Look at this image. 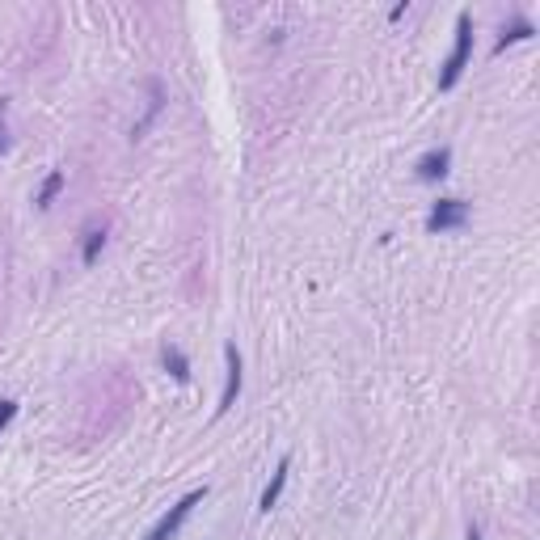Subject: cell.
I'll use <instances>...</instances> for the list:
<instances>
[{
    "label": "cell",
    "mask_w": 540,
    "mask_h": 540,
    "mask_svg": "<svg viewBox=\"0 0 540 540\" xmlns=\"http://www.w3.org/2000/svg\"><path fill=\"white\" fill-rule=\"evenodd\" d=\"M469 59H473V17L460 13L456 17V42H452V51H447V59H444V72H439V93L456 89V81L465 76V68H469Z\"/></svg>",
    "instance_id": "1"
},
{
    "label": "cell",
    "mask_w": 540,
    "mask_h": 540,
    "mask_svg": "<svg viewBox=\"0 0 540 540\" xmlns=\"http://www.w3.org/2000/svg\"><path fill=\"white\" fill-rule=\"evenodd\" d=\"M203 499H208V485H203V490H190L186 499H178L173 507H169V515H161V519H156V527H153V532H148L144 540H173V536L181 532V524L190 519V511H194V507H199Z\"/></svg>",
    "instance_id": "2"
},
{
    "label": "cell",
    "mask_w": 540,
    "mask_h": 540,
    "mask_svg": "<svg viewBox=\"0 0 540 540\" xmlns=\"http://www.w3.org/2000/svg\"><path fill=\"white\" fill-rule=\"evenodd\" d=\"M224 393H220V405H216V418H224L228 410L236 405V397H241V385H245V363H241V350H236V342H224Z\"/></svg>",
    "instance_id": "3"
},
{
    "label": "cell",
    "mask_w": 540,
    "mask_h": 540,
    "mask_svg": "<svg viewBox=\"0 0 540 540\" xmlns=\"http://www.w3.org/2000/svg\"><path fill=\"white\" fill-rule=\"evenodd\" d=\"M469 224V203L465 199H439L435 208H430L427 216V233H456V228H465Z\"/></svg>",
    "instance_id": "4"
},
{
    "label": "cell",
    "mask_w": 540,
    "mask_h": 540,
    "mask_svg": "<svg viewBox=\"0 0 540 540\" xmlns=\"http://www.w3.org/2000/svg\"><path fill=\"white\" fill-rule=\"evenodd\" d=\"M447 165H452V148H430L427 156H418L414 178L418 181H444L447 178Z\"/></svg>",
    "instance_id": "5"
},
{
    "label": "cell",
    "mask_w": 540,
    "mask_h": 540,
    "mask_svg": "<svg viewBox=\"0 0 540 540\" xmlns=\"http://www.w3.org/2000/svg\"><path fill=\"white\" fill-rule=\"evenodd\" d=\"M288 469H291V456H283V460H279V469L270 473V482H266L262 499H258V511H262V515H270V511L279 507V499H283V485H288Z\"/></svg>",
    "instance_id": "6"
},
{
    "label": "cell",
    "mask_w": 540,
    "mask_h": 540,
    "mask_svg": "<svg viewBox=\"0 0 540 540\" xmlns=\"http://www.w3.org/2000/svg\"><path fill=\"white\" fill-rule=\"evenodd\" d=\"M161 106H165V89H161V81H148V111H144V119H139V123L131 127V144L148 136V127L156 123V114H161Z\"/></svg>",
    "instance_id": "7"
},
{
    "label": "cell",
    "mask_w": 540,
    "mask_h": 540,
    "mask_svg": "<svg viewBox=\"0 0 540 540\" xmlns=\"http://www.w3.org/2000/svg\"><path fill=\"white\" fill-rule=\"evenodd\" d=\"M161 363H165V372L178 380V385H190V359H186V350L173 347V342H165V350H161Z\"/></svg>",
    "instance_id": "8"
},
{
    "label": "cell",
    "mask_w": 540,
    "mask_h": 540,
    "mask_svg": "<svg viewBox=\"0 0 540 540\" xmlns=\"http://www.w3.org/2000/svg\"><path fill=\"white\" fill-rule=\"evenodd\" d=\"M532 34H536V26H532V22H527V17H519V13H515L511 22H507V26H502L499 42H494V51H507V47H511V42H524V39H532Z\"/></svg>",
    "instance_id": "9"
},
{
    "label": "cell",
    "mask_w": 540,
    "mask_h": 540,
    "mask_svg": "<svg viewBox=\"0 0 540 540\" xmlns=\"http://www.w3.org/2000/svg\"><path fill=\"white\" fill-rule=\"evenodd\" d=\"M102 250H106V224H89V228H84L81 262H84V266H93L97 258H102Z\"/></svg>",
    "instance_id": "10"
},
{
    "label": "cell",
    "mask_w": 540,
    "mask_h": 540,
    "mask_svg": "<svg viewBox=\"0 0 540 540\" xmlns=\"http://www.w3.org/2000/svg\"><path fill=\"white\" fill-rule=\"evenodd\" d=\"M59 190H64V173L56 169V173H47V181L39 186V194H34V208L47 211L51 203H56V194H59Z\"/></svg>",
    "instance_id": "11"
},
{
    "label": "cell",
    "mask_w": 540,
    "mask_h": 540,
    "mask_svg": "<svg viewBox=\"0 0 540 540\" xmlns=\"http://www.w3.org/2000/svg\"><path fill=\"white\" fill-rule=\"evenodd\" d=\"M9 144H13L9 139V97H0V156L9 153Z\"/></svg>",
    "instance_id": "12"
},
{
    "label": "cell",
    "mask_w": 540,
    "mask_h": 540,
    "mask_svg": "<svg viewBox=\"0 0 540 540\" xmlns=\"http://www.w3.org/2000/svg\"><path fill=\"white\" fill-rule=\"evenodd\" d=\"M13 418H17V402H13V397H0V430L9 427Z\"/></svg>",
    "instance_id": "13"
},
{
    "label": "cell",
    "mask_w": 540,
    "mask_h": 540,
    "mask_svg": "<svg viewBox=\"0 0 540 540\" xmlns=\"http://www.w3.org/2000/svg\"><path fill=\"white\" fill-rule=\"evenodd\" d=\"M469 540H482V527L477 524H469Z\"/></svg>",
    "instance_id": "14"
}]
</instances>
